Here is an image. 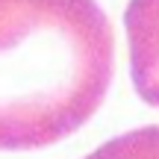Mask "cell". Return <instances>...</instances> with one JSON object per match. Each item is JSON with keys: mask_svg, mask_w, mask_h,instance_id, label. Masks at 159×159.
I'll return each mask as SVG.
<instances>
[{"mask_svg": "<svg viewBox=\"0 0 159 159\" xmlns=\"http://www.w3.org/2000/svg\"><path fill=\"white\" fill-rule=\"evenodd\" d=\"M112 71V27L97 0H0V150H39L77 133Z\"/></svg>", "mask_w": 159, "mask_h": 159, "instance_id": "obj_1", "label": "cell"}, {"mask_svg": "<svg viewBox=\"0 0 159 159\" xmlns=\"http://www.w3.org/2000/svg\"><path fill=\"white\" fill-rule=\"evenodd\" d=\"M124 27L133 85L144 103L159 106V0H130Z\"/></svg>", "mask_w": 159, "mask_h": 159, "instance_id": "obj_2", "label": "cell"}, {"mask_svg": "<svg viewBox=\"0 0 159 159\" xmlns=\"http://www.w3.org/2000/svg\"><path fill=\"white\" fill-rule=\"evenodd\" d=\"M85 159H159V127H139L115 136Z\"/></svg>", "mask_w": 159, "mask_h": 159, "instance_id": "obj_3", "label": "cell"}]
</instances>
